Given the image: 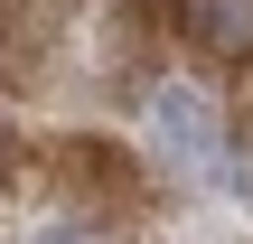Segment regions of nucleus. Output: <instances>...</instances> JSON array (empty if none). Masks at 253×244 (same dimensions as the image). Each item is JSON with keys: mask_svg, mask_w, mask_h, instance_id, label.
Listing matches in <instances>:
<instances>
[{"mask_svg": "<svg viewBox=\"0 0 253 244\" xmlns=\"http://www.w3.org/2000/svg\"><path fill=\"white\" fill-rule=\"evenodd\" d=\"M150 132H160V150L178 169H216V103L197 85H160L150 94Z\"/></svg>", "mask_w": 253, "mask_h": 244, "instance_id": "obj_1", "label": "nucleus"}, {"mask_svg": "<svg viewBox=\"0 0 253 244\" xmlns=\"http://www.w3.org/2000/svg\"><path fill=\"white\" fill-rule=\"evenodd\" d=\"M188 38L207 56H253V0H188Z\"/></svg>", "mask_w": 253, "mask_h": 244, "instance_id": "obj_2", "label": "nucleus"}, {"mask_svg": "<svg viewBox=\"0 0 253 244\" xmlns=\"http://www.w3.org/2000/svg\"><path fill=\"white\" fill-rule=\"evenodd\" d=\"M38 244H94V235H75V226H56V235H38Z\"/></svg>", "mask_w": 253, "mask_h": 244, "instance_id": "obj_3", "label": "nucleus"}]
</instances>
